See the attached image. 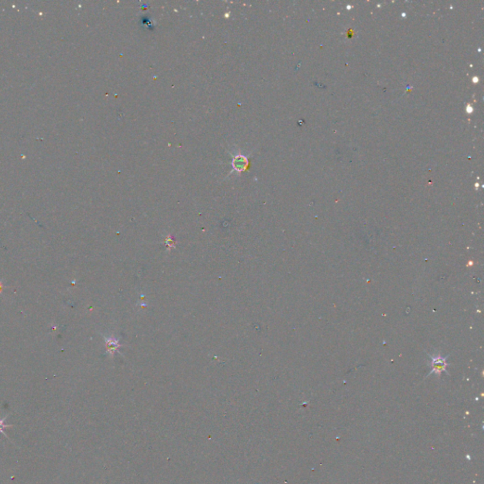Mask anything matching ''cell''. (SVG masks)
<instances>
[{
	"instance_id": "7a4b0ae2",
	"label": "cell",
	"mask_w": 484,
	"mask_h": 484,
	"mask_svg": "<svg viewBox=\"0 0 484 484\" xmlns=\"http://www.w3.org/2000/svg\"><path fill=\"white\" fill-rule=\"evenodd\" d=\"M249 165V162H248V159L245 157V156H242V155H238L236 156L234 161H233V167L235 170L237 171H243L245 169H247Z\"/></svg>"
},
{
	"instance_id": "6da1fadb",
	"label": "cell",
	"mask_w": 484,
	"mask_h": 484,
	"mask_svg": "<svg viewBox=\"0 0 484 484\" xmlns=\"http://www.w3.org/2000/svg\"><path fill=\"white\" fill-rule=\"evenodd\" d=\"M431 363H432L431 364L432 365V373H434V372L441 373L442 371L446 370L447 360L445 358H441L439 356H437L436 358L431 359Z\"/></svg>"
},
{
	"instance_id": "3957f363",
	"label": "cell",
	"mask_w": 484,
	"mask_h": 484,
	"mask_svg": "<svg viewBox=\"0 0 484 484\" xmlns=\"http://www.w3.org/2000/svg\"><path fill=\"white\" fill-rule=\"evenodd\" d=\"M6 418H7V417H4L3 419H0V433H3V434H4V435L7 437V435L4 433L3 429H4V428H6V427H11L12 425H4V421L6 420Z\"/></svg>"
}]
</instances>
